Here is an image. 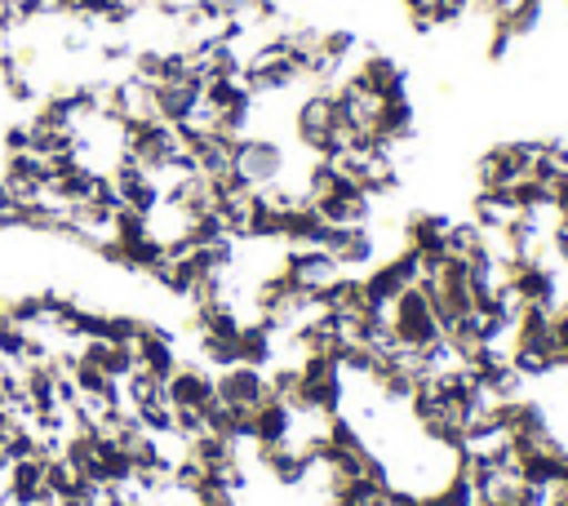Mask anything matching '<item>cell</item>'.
<instances>
[{
    "label": "cell",
    "mask_w": 568,
    "mask_h": 506,
    "mask_svg": "<svg viewBox=\"0 0 568 506\" xmlns=\"http://www.w3.org/2000/svg\"><path fill=\"white\" fill-rule=\"evenodd\" d=\"M293 142L306 151V160H333L337 151H346V124L337 115V102H333V89H306L297 102H293Z\"/></svg>",
    "instance_id": "obj_1"
},
{
    "label": "cell",
    "mask_w": 568,
    "mask_h": 506,
    "mask_svg": "<svg viewBox=\"0 0 568 506\" xmlns=\"http://www.w3.org/2000/svg\"><path fill=\"white\" fill-rule=\"evenodd\" d=\"M235 173L253 186V191H266V186H275V182H293V178H302V169H293V155H288V146L280 142V138H271V133H244L240 142H235Z\"/></svg>",
    "instance_id": "obj_2"
},
{
    "label": "cell",
    "mask_w": 568,
    "mask_h": 506,
    "mask_svg": "<svg viewBox=\"0 0 568 506\" xmlns=\"http://www.w3.org/2000/svg\"><path fill=\"white\" fill-rule=\"evenodd\" d=\"M386 328H390L395 346H404V351H426V346L439 342V320H435L430 297H426L422 284L404 289V293L386 306Z\"/></svg>",
    "instance_id": "obj_3"
},
{
    "label": "cell",
    "mask_w": 568,
    "mask_h": 506,
    "mask_svg": "<svg viewBox=\"0 0 568 506\" xmlns=\"http://www.w3.org/2000/svg\"><path fill=\"white\" fill-rule=\"evenodd\" d=\"M346 75H355L377 102H390V98H408V71L390 58V53H382V49H368V44H359L355 49V58H351V71Z\"/></svg>",
    "instance_id": "obj_4"
},
{
    "label": "cell",
    "mask_w": 568,
    "mask_h": 506,
    "mask_svg": "<svg viewBox=\"0 0 568 506\" xmlns=\"http://www.w3.org/2000/svg\"><path fill=\"white\" fill-rule=\"evenodd\" d=\"M213 395L226 408L248 417L271 395V377H266V368H253V364H222V368H213Z\"/></svg>",
    "instance_id": "obj_5"
},
{
    "label": "cell",
    "mask_w": 568,
    "mask_h": 506,
    "mask_svg": "<svg viewBox=\"0 0 568 506\" xmlns=\"http://www.w3.org/2000/svg\"><path fill=\"white\" fill-rule=\"evenodd\" d=\"M320 249L328 253V262L342 275H364L377 262V231L373 226H328Z\"/></svg>",
    "instance_id": "obj_6"
},
{
    "label": "cell",
    "mask_w": 568,
    "mask_h": 506,
    "mask_svg": "<svg viewBox=\"0 0 568 506\" xmlns=\"http://www.w3.org/2000/svg\"><path fill=\"white\" fill-rule=\"evenodd\" d=\"M417 284V257L408 253V249H399V253H390V257H377L368 271H364V293H368V302H377L382 311L404 293V289H413Z\"/></svg>",
    "instance_id": "obj_7"
},
{
    "label": "cell",
    "mask_w": 568,
    "mask_h": 506,
    "mask_svg": "<svg viewBox=\"0 0 568 506\" xmlns=\"http://www.w3.org/2000/svg\"><path fill=\"white\" fill-rule=\"evenodd\" d=\"M564 4H568V0H564Z\"/></svg>",
    "instance_id": "obj_8"
}]
</instances>
